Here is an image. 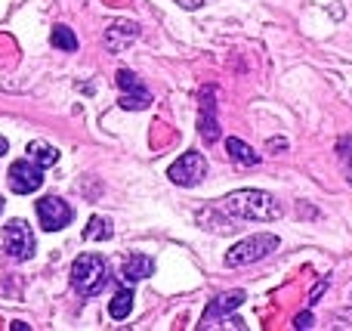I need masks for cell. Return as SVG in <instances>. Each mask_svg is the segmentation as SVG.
I'll return each mask as SVG.
<instances>
[{"instance_id":"19","label":"cell","mask_w":352,"mask_h":331,"mask_svg":"<svg viewBox=\"0 0 352 331\" xmlns=\"http://www.w3.org/2000/svg\"><path fill=\"white\" fill-rule=\"evenodd\" d=\"M152 105V93L148 90H136V93H124L121 96V109L127 111H142Z\"/></svg>"},{"instance_id":"16","label":"cell","mask_w":352,"mask_h":331,"mask_svg":"<svg viewBox=\"0 0 352 331\" xmlns=\"http://www.w3.org/2000/svg\"><path fill=\"white\" fill-rule=\"evenodd\" d=\"M28 155L34 158V164H41V167H50V164H56V161H59V152H56L50 142H31Z\"/></svg>"},{"instance_id":"15","label":"cell","mask_w":352,"mask_h":331,"mask_svg":"<svg viewBox=\"0 0 352 331\" xmlns=\"http://www.w3.org/2000/svg\"><path fill=\"white\" fill-rule=\"evenodd\" d=\"M50 43L59 47L62 53H74V50H78V37H74V31L68 28V25H56L53 34H50Z\"/></svg>"},{"instance_id":"21","label":"cell","mask_w":352,"mask_h":331,"mask_svg":"<svg viewBox=\"0 0 352 331\" xmlns=\"http://www.w3.org/2000/svg\"><path fill=\"white\" fill-rule=\"evenodd\" d=\"M287 146H291V142H287L285 136H275V140H269V142H266V152H272V155H281V152H285Z\"/></svg>"},{"instance_id":"22","label":"cell","mask_w":352,"mask_h":331,"mask_svg":"<svg viewBox=\"0 0 352 331\" xmlns=\"http://www.w3.org/2000/svg\"><path fill=\"white\" fill-rule=\"evenodd\" d=\"M312 322H316V316L306 310V313H300L297 319H294V328H300V331H303V328H312Z\"/></svg>"},{"instance_id":"9","label":"cell","mask_w":352,"mask_h":331,"mask_svg":"<svg viewBox=\"0 0 352 331\" xmlns=\"http://www.w3.org/2000/svg\"><path fill=\"white\" fill-rule=\"evenodd\" d=\"M241 303H244V291H226V295L213 297V301L207 303L204 316H201V325L198 328H213V319H223V316L235 313Z\"/></svg>"},{"instance_id":"7","label":"cell","mask_w":352,"mask_h":331,"mask_svg":"<svg viewBox=\"0 0 352 331\" xmlns=\"http://www.w3.org/2000/svg\"><path fill=\"white\" fill-rule=\"evenodd\" d=\"M6 183H10V192H16V195H28V192H37V189L43 186L41 164H31V161H16V164H10Z\"/></svg>"},{"instance_id":"1","label":"cell","mask_w":352,"mask_h":331,"mask_svg":"<svg viewBox=\"0 0 352 331\" xmlns=\"http://www.w3.org/2000/svg\"><path fill=\"white\" fill-rule=\"evenodd\" d=\"M219 208H223V214L235 217V220H254V223H272L285 214V208L275 202V195H269L263 189H238L232 195H226L219 202Z\"/></svg>"},{"instance_id":"18","label":"cell","mask_w":352,"mask_h":331,"mask_svg":"<svg viewBox=\"0 0 352 331\" xmlns=\"http://www.w3.org/2000/svg\"><path fill=\"white\" fill-rule=\"evenodd\" d=\"M337 158H340V164H343V177H346V183L352 186V136H340V140H337Z\"/></svg>"},{"instance_id":"25","label":"cell","mask_w":352,"mask_h":331,"mask_svg":"<svg viewBox=\"0 0 352 331\" xmlns=\"http://www.w3.org/2000/svg\"><path fill=\"white\" fill-rule=\"evenodd\" d=\"M0 214H3V198H0Z\"/></svg>"},{"instance_id":"3","label":"cell","mask_w":352,"mask_h":331,"mask_svg":"<svg viewBox=\"0 0 352 331\" xmlns=\"http://www.w3.org/2000/svg\"><path fill=\"white\" fill-rule=\"evenodd\" d=\"M278 248V235L272 233H256V235H248V239H241L238 245H232L229 251H226V266H250L256 264V260L269 257V254Z\"/></svg>"},{"instance_id":"13","label":"cell","mask_w":352,"mask_h":331,"mask_svg":"<svg viewBox=\"0 0 352 331\" xmlns=\"http://www.w3.org/2000/svg\"><path fill=\"white\" fill-rule=\"evenodd\" d=\"M198 223L210 233H235V217L226 214L223 217V208H207L198 214Z\"/></svg>"},{"instance_id":"23","label":"cell","mask_w":352,"mask_h":331,"mask_svg":"<svg viewBox=\"0 0 352 331\" xmlns=\"http://www.w3.org/2000/svg\"><path fill=\"white\" fill-rule=\"evenodd\" d=\"M173 3H179L182 10H201V6H204V0H173Z\"/></svg>"},{"instance_id":"11","label":"cell","mask_w":352,"mask_h":331,"mask_svg":"<svg viewBox=\"0 0 352 331\" xmlns=\"http://www.w3.org/2000/svg\"><path fill=\"white\" fill-rule=\"evenodd\" d=\"M155 273V260L146 257V254H130L121 266V279L124 282H142Z\"/></svg>"},{"instance_id":"10","label":"cell","mask_w":352,"mask_h":331,"mask_svg":"<svg viewBox=\"0 0 352 331\" xmlns=\"http://www.w3.org/2000/svg\"><path fill=\"white\" fill-rule=\"evenodd\" d=\"M136 37H140V25L136 22H115V25H109V31H105V43H109L111 53L127 50Z\"/></svg>"},{"instance_id":"12","label":"cell","mask_w":352,"mask_h":331,"mask_svg":"<svg viewBox=\"0 0 352 331\" xmlns=\"http://www.w3.org/2000/svg\"><path fill=\"white\" fill-rule=\"evenodd\" d=\"M226 152H229V158L241 167H256L263 161L260 152H254V149H250L248 142H241L238 136H229V140H226Z\"/></svg>"},{"instance_id":"5","label":"cell","mask_w":352,"mask_h":331,"mask_svg":"<svg viewBox=\"0 0 352 331\" xmlns=\"http://www.w3.org/2000/svg\"><path fill=\"white\" fill-rule=\"evenodd\" d=\"M3 245H6V254H10L12 260H31L34 257V233H31V226L25 220H10V226H6V235H3Z\"/></svg>"},{"instance_id":"2","label":"cell","mask_w":352,"mask_h":331,"mask_svg":"<svg viewBox=\"0 0 352 331\" xmlns=\"http://www.w3.org/2000/svg\"><path fill=\"white\" fill-rule=\"evenodd\" d=\"M105 279H109V266H105V260L99 254H80L72 264V285L78 295H84V297L99 295Z\"/></svg>"},{"instance_id":"24","label":"cell","mask_w":352,"mask_h":331,"mask_svg":"<svg viewBox=\"0 0 352 331\" xmlns=\"http://www.w3.org/2000/svg\"><path fill=\"white\" fill-rule=\"evenodd\" d=\"M6 152H10V142H6V140H3V136H0V158H3V155H6Z\"/></svg>"},{"instance_id":"8","label":"cell","mask_w":352,"mask_h":331,"mask_svg":"<svg viewBox=\"0 0 352 331\" xmlns=\"http://www.w3.org/2000/svg\"><path fill=\"white\" fill-rule=\"evenodd\" d=\"M198 130H201V140L207 146L219 140V121H217V90L213 87H204L201 90V111H198Z\"/></svg>"},{"instance_id":"4","label":"cell","mask_w":352,"mask_h":331,"mask_svg":"<svg viewBox=\"0 0 352 331\" xmlns=\"http://www.w3.org/2000/svg\"><path fill=\"white\" fill-rule=\"evenodd\" d=\"M167 177L176 186H198L207 177V158L201 152H186L167 167Z\"/></svg>"},{"instance_id":"17","label":"cell","mask_w":352,"mask_h":331,"mask_svg":"<svg viewBox=\"0 0 352 331\" xmlns=\"http://www.w3.org/2000/svg\"><path fill=\"white\" fill-rule=\"evenodd\" d=\"M84 239L87 242H109L111 239V223L102 220V217H93L84 229Z\"/></svg>"},{"instance_id":"14","label":"cell","mask_w":352,"mask_h":331,"mask_svg":"<svg viewBox=\"0 0 352 331\" xmlns=\"http://www.w3.org/2000/svg\"><path fill=\"white\" fill-rule=\"evenodd\" d=\"M133 313V291L130 288H121L109 303V316L111 319H127Z\"/></svg>"},{"instance_id":"6","label":"cell","mask_w":352,"mask_h":331,"mask_svg":"<svg viewBox=\"0 0 352 331\" xmlns=\"http://www.w3.org/2000/svg\"><path fill=\"white\" fill-rule=\"evenodd\" d=\"M37 220H41V226L47 229V233H56V229H65L68 223L74 220V211H72V204L62 202V198L47 195L37 202Z\"/></svg>"},{"instance_id":"20","label":"cell","mask_w":352,"mask_h":331,"mask_svg":"<svg viewBox=\"0 0 352 331\" xmlns=\"http://www.w3.org/2000/svg\"><path fill=\"white\" fill-rule=\"evenodd\" d=\"M118 87H121L124 93H136V90H146V87H142V81L136 78L133 72H130V68H121V72H118Z\"/></svg>"}]
</instances>
